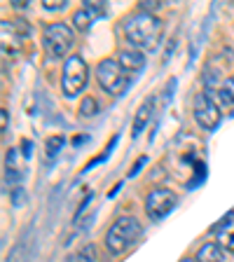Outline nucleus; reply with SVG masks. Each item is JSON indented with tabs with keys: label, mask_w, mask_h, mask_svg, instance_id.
I'll return each mask as SVG.
<instances>
[{
	"label": "nucleus",
	"mask_w": 234,
	"mask_h": 262,
	"mask_svg": "<svg viewBox=\"0 0 234 262\" xmlns=\"http://www.w3.org/2000/svg\"><path fill=\"white\" fill-rule=\"evenodd\" d=\"M197 262H223V246L220 244H204L197 253Z\"/></svg>",
	"instance_id": "13"
},
{
	"label": "nucleus",
	"mask_w": 234,
	"mask_h": 262,
	"mask_svg": "<svg viewBox=\"0 0 234 262\" xmlns=\"http://www.w3.org/2000/svg\"><path fill=\"white\" fill-rule=\"evenodd\" d=\"M223 89H225V92H227V94H229V96H232V98H234V77H227V80H225Z\"/></svg>",
	"instance_id": "22"
},
{
	"label": "nucleus",
	"mask_w": 234,
	"mask_h": 262,
	"mask_svg": "<svg viewBox=\"0 0 234 262\" xmlns=\"http://www.w3.org/2000/svg\"><path fill=\"white\" fill-rule=\"evenodd\" d=\"M153 105H155V98H145L143 101V105L136 110V117H134V124H131V138H138L141 136V131L145 129V124L150 122V117H153Z\"/></svg>",
	"instance_id": "10"
},
{
	"label": "nucleus",
	"mask_w": 234,
	"mask_h": 262,
	"mask_svg": "<svg viewBox=\"0 0 234 262\" xmlns=\"http://www.w3.org/2000/svg\"><path fill=\"white\" fill-rule=\"evenodd\" d=\"M22 147H24V157H31V150H33V143H31V141H24V143H22Z\"/></svg>",
	"instance_id": "23"
},
{
	"label": "nucleus",
	"mask_w": 234,
	"mask_h": 262,
	"mask_svg": "<svg viewBox=\"0 0 234 262\" xmlns=\"http://www.w3.org/2000/svg\"><path fill=\"white\" fill-rule=\"evenodd\" d=\"M42 7L47 12H59V10H63V7H66V3H63V0H45Z\"/></svg>",
	"instance_id": "19"
},
{
	"label": "nucleus",
	"mask_w": 234,
	"mask_h": 262,
	"mask_svg": "<svg viewBox=\"0 0 234 262\" xmlns=\"http://www.w3.org/2000/svg\"><path fill=\"white\" fill-rule=\"evenodd\" d=\"M12 202H14V206H22V204H24V190H22V187H16V190H14Z\"/></svg>",
	"instance_id": "20"
},
{
	"label": "nucleus",
	"mask_w": 234,
	"mask_h": 262,
	"mask_svg": "<svg viewBox=\"0 0 234 262\" xmlns=\"http://www.w3.org/2000/svg\"><path fill=\"white\" fill-rule=\"evenodd\" d=\"M180 262H195V260H192V257H185V260H180Z\"/></svg>",
	"instance_id": "25"
},
{
	"label": "nucleus",
	"mask_w": 234,
	"mask_h": 262,
	"mask_svg": "<svg viewBox=\"0 0 234 262\" xmlns=\"http://www.w3.org/2000/svg\"><path fill=\"white\" fill-rule=\"evenodd\" d=\"M0 31H3V52L5 54L19 52L26 42V38L31 35V26L24 19H7V21H3Z\"/></svg>",
	"instance_id": "7"
},
{
	"label": "nucleus",
	"mask_w": 234,
	"mask_h": 262,
	"mask_svg": "<svg viewBox=\"0 0 234 262\" xmlns=\"http://www.w3.org/2000/svg\"><path fill=\"white\" fill-rule=\"evenodd\" d=\"M98 113V103L94 96H84V101L80 103V115L82 117H94Z\"/></svg>",
	"instance_id": "16"
},
{
	"label": "nucleus",
	"mask_w": 234,
	"mask_h": 262,
	"mask_svg": "<svg viewBox=\"0 0 234 262\" xmlns=\"http://www.w3.org/2000/svg\"><path fill=\"white\" fill-rule=\"evenodd\" d=\"M195 120H197V124L208 131H213L220 124V108L213 103L206 94H199L195 98Z\"/></svg>",
	"instance_id": "8"
},
{
	"label": "nucleus",
	"mask_w": 234,
	"mask_h": 262,
	"mask_svg": "<svg viewBox=\"0 0 234 262\" xmlns=\"http://www.w3.org/2000/svg\"><path fill=\"white\" fill-rule=\"evenodd\" d=\"M157 10H162V3H157V0H143V3H138V12L155 14Z\"/></svg>",
	"instance_id": "18"
},
{
	"label": "nucleus",
	"mask_w": 234,
	"mask_h": 262,
	"mask_svg": "<svg viewBox=\"0 0 234 262\" xmlns=\"http://www.w3.org/2000/svg\"><path fill=\"white\" fill-rule=\"evenodd\" d=\"M213 232H216V236H218V244L223 246V248H227V251L234 253V213L223 215V220L216 223Z\"/></svg>",
	"instance_id": "9"
},
{
	"label": "nucleus",
	"mask_w": 234,
	"mask_h": 262,
	"mask_svg": "<svg viewBox=\"0 0 234 262\" xmlns=\"http://www.w3.org/2000/svg\"><path fill=\"white\" fill-rule=\"evenodd\" d=\"M96 80L98 84L103 87V92L113 94V96H120L126 92L129 87V77H126L124 68L120 66L117 59H105L96 66Z\"/></svg>",
	"instance_id": "4"
},
{
	"label": "nucleus",
	"mask_w": 234,
	"mask_h": 262,
	"mask_svg": "<svg viewBox=\"0 0 234 262\" xmlns=\"http://www.w3.org/2000/svg\"><path fill=\"white\" fill-rule=\"evenodd\" d=\"M124 35L134 47L145 49V52H155L159 47V38H162V21L155 14L136 12V14L126 16Z\"/></svg>",
	"instance_id": "1"
},
{
	"label": "nucleus",
	"mask_w": 234,
	"mask_h": 262,
	"mask_svg": "<svg viewBox=\"0 0 234 262\" xmlns=\"http://www.w3.org/2000/svg\"><path fill=\"white\" fill-rule=\"evenodd\" d=\"M89 82V66L82 56L73 54L66 59L63 75H61V89H63L66 98H75L84 92Z\"/></svg>",
	"instance_id": "3"
},
{
	"label": "nucleus",
	"mask_w": 234,
	"mask_h": 262,
	"mask_svg": "<svg viewBox=\"0 0 234 262\" xmlns=\"http://www.w3.org/2000/svg\"><path fill=\"white\" fill-rule=\"evenodd\" d=\"M176 206H178V196L166 187H155L145 199V211L153 220H164Z\"/></svg>",
	"instance_id": "6"
},
{
	"label": "nucleus",
	"mask_w": 234,
	"mask_h": 262,
	"mask_svg": "<svg viewBox=\"0 0 234 262\" xmlns=\"http://www.w3.org/2000/svg\"><path fill=\"white\" fill-rule=\"evenodd\" d=\"M138 236H141V223L136 218H131V215L117 218L105 234V248L113 255H122L126 248L136 244Z\"/></svg>",
	"instance_id": "2"
},
{
	"label": "nucleus",
	"mask_w": 234,
	"mask_h": 262,
	"mask_svg": "<svg viewBox=\"0 0 234 262\" xmlns=\"http://www.w3.org/2000/svg\"><path fill=\"white\" fill-rule=\"evenodd\" d=\"M117 61H120V66L126 73H136L145 66V56H143L141 49H122Z\"/></svg>",
	"instance_id": "11"
},
{
	"label": "nucleus",
	"mask_w": 234,
	"mask_h": 262,
	"mask_svg": "<svg viewBox=\"0 0 234 262\" xmlns=\"http://www.w3.org/2000/svg\"><path fill=\"white\" fill-rule=\"evenodd\" d=\"M75 45V33L66 24H49L45 28V49L49 59H63Z\"/></svg>",
	"instance_id": "5"
},
{
	"label": "nucleus",
	"mask_w": 234,
	"mask_h": 262,
	"mask_svg": "<svg viewBox=\"0 0 234 262\" xmlns=\"http://www.w3.org/2000/svg\"><path fill=\"white\" fill-rule=\"evenodd\" d=\"M89 202H92V194H87V196H84V202H82V204H80V211H77V213H75V223H77V220H80V218H82V213H84V208H87V206H89Z\"/></svg>",
	"instance_id": "21"
},
{
	"label": "nucleus",
	"mask_w": 234,
	"mask_h": 262,
	"mask_svg": "<svg viewBox=\"0 0 234 262\" xmlns=\"http://www.w3.org/2000/svg\"><path fill=\"white\" fill-rule=\"evenodd\" d=\"M92 21H94V16L89 14L84 7H82V10H77L75 14H73V26H75L77 31H87V28L92 26Z\"/></svg>",
	"instance_id": "15"
},
{
	"label": "nucleus",
	"mask_w": 234,
	"mask_h": 262,
	"mask_svg": "<svg viewBox=\"0 0 234 262\" xmlns=\"http://www.w3.org/2000/svg\"><path fill=\"white\" fill-rule=\"evenodd\" d=\"M22 157H24V152H19L16 147H10V150H7V180H10V183H16V180L24 178Z\"/></svg>",
	"instance_id": "12"
},
{
	"label": "nucleus",
	"mask_w": 234,
	"mask_h": 262,
	"mask_svg": "<svg viewBox=\"0 0 234 262\" xmlns=\"http://www.w3.org/2000/svg\"><path fill=\"white\" fill-rule=\"evenodd\" d=\"M66 145V136H52V138H47V143H45V152H47V157L49 159H54L56 155L61 152V147Z\"/></svg>",
	"instance_id": "14"
},
{
	"label": "nucleus",
	"mask_w": 234,
	"mask_h": 262,
	"mask_svg": "<svg viewBox=\"0 0 234 262\" xmlns=\"http://www.w3.org/2000/svg\"><path fill=\"white\" fill-rule=\"evenodd\" d=\"M84 10H87L89 14L94 16V19H98V16H103L105 12H108V7H105L103 3H96V0H89V3H84Z\"/></svg>",
	"instance_id": "17"
},
{
	"label": "nucleus",
	"mask_w": 234,
	"mask_h": 262,
	"mask_svg": "<svg viewBox=\"0 0 234 262\" xmlns=\"http://www.w3.org/2000/svg\"><path fill=\"white\" fill-rule=\"evenodd\" d=\"M0 120H3V134H5V131H7V110H3V113H0Z\"/></svg>",
	"instance_id": "24"
}]
</instances>
